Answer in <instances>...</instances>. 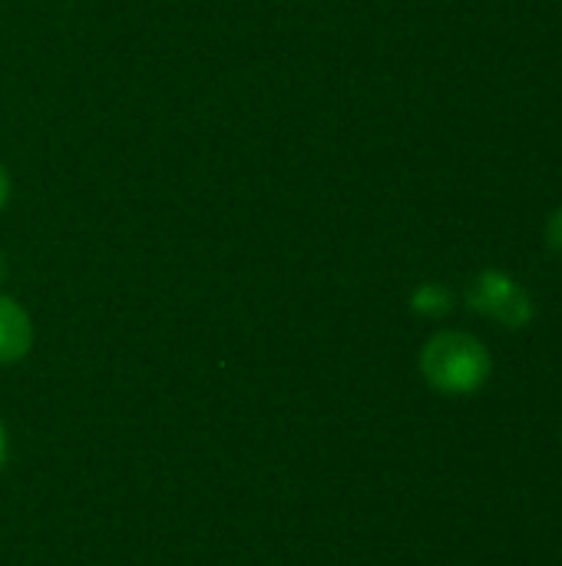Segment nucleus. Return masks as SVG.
Returning a JSON list of instances; mask_svg holds the SVG:
<instances>
[{
  "label": "nucleus",
  "mask_w": 562,
  "mask_h": 566,
  "mask_svg": "<svg viewBox=\"0 0 562 566\" xmlns=\"http://www.w3.org/2000/svg\"><path fill=\"white\" fill-rule=\"evenodd\" d=\"M7 458H10V441H7V428H3V421H0V474H3V468H7Z\"/></svg>",
  "instance_id": "7"
},
{
  "label": "nucleus",
  "mask_w": 562,
  "mask_h": 566,
  "mask_svg": "<svg viewBox=\"0 0 562 566\" xmlns=\"http://www.w3.org/2000/svg\"><path fill=\"white\" fill-rule=\"evenodd\" d=\"M411 308L424 318H444L454 312V292L441 282H424L411 292Z\"/></svg>",
  "instance_id": "4"
},
{
  "label": "nucleus",
  "mask_w": 562,
  "mask_h": 566,
  "mask_svg": "<svg viewBox=\"0 0 562 566\" xmlns=\"http://www.w3.org/2000/svg\"><path fill=\"white\" fill-rule=\"evenodd\" d=\"M421 375L424 381L447 398H467L477 395L490 375H494V358L487 352V345L470 335V332H437L427 338V345L421 348Z\"/></svg>",
  "instance_id": "1"
},
{
  "label": "nucleus",
  "mask_w": 562,
  "mask_h": 566,
  "mask_svg": "<svg viewBox=\"0 0 562 566\" xmlns=\"http://www.w3.org/2000/svg\"><path fill=\"white\" fill-rule=\"evenodd\" d=\"M33 318L30 312L0 292V365H17L33 348Z\"/></svg>",
  "instance_id": "3"
},
{
  "label": "nucleus",
  "mask_w": 562,
  "mask_h": 566,
  "mask_svg": "<svg viewBox=\"0 0 562 566\" xmlns=\"http://www.w3.org/2000/svg\"><path fill=\"white\" fill-rule=\"evenodd\" d=\"M467 305L477 315H484V318H490V322H497L503 328H513V332L527 328L533 322V312H537L530 292L513 275H507L500 269H484L470 282Z\"/></svg>",
  "instance_id": "2"
},
{
  "label": "nucleus",
  "mask_w": 562,
  "mask_h": 566,
  "mask_svg": "<svg viewBox=\"0 0 562 566\" xmlns=\"http://www.w3.org/2000/svg\"><path fill=\"white\" fill-rule=\"evenodd\" d=\"M10 172H7V166L0 163V212L7 209V202H10Z\"/></svg>",
  "instance_id": "6"
},
{
  "label": "nucleus",
  "mask_w": 562,
  "mask_h": 566,
  "mask_svg": "<svg viewBox=\"0 0 562 566\" xmlns=\"http://www.w3.org/2000/svg\"><path fill=\"white\" fill-rule=\"evenodd\" d=\"M3 279H7V262H3V255H0V285H3Z\"/></svg>",
  "instance_id": "8"
},
{
  "label": "nucleus",
  "mask_w": 562,
  "mask_h": 566,
  "mask_svg": "<svg viewBox=\"0 0 562 566\" xmlns=\"http://www.w3.org/2000/svg\"><path fill=\"white\" fill-rule=\"evenodd\" d=\"M89 566H99V564H89Z\"/></svg>",
  "instance_id": "9"
},
{
  "label": "nucleus",
  "mask_w": 562,
  "mask_h": 566,
  "mask_svg": "<svg viewBox=\"0 0 562 566\" xmlns=\"http://www.w3.org/2000/svg\"><path fill=\"white\" fill-rule=\"evenodd\" d=\"M547 245H550L556 255H562V206L550 216V222H547Z\"/></svg>",
  "instance_id": "5"
}]
</instances>
